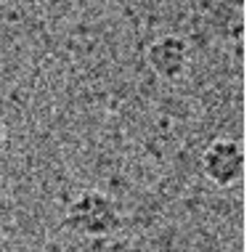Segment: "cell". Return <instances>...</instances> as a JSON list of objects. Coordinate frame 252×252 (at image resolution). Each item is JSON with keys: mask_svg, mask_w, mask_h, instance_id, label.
Here are the masks:
<instances>
[{"mask_svg": "<svg viewBox=\"0 0 252 252\" xmlns=\"http://www.w3.org/2000/svg\"><path fill=\"white\" fill-rule=\"evenodd\" d=\"M122 226L120 210L112 196L96 189H85L74 199L66 204L64 213V228L72 234L85 236V239H106V236L117 234Z\"/></svg>", "mask_w": 252, "mask_h": 252, "instance_id": "cell-1", "label": "cell"}, {"mask_svg": "<svg viewBox=\"0 0 252 252\" xmlns=\"http://www.w3.org/2000/svg\"><path fill=\"white\" fill-rule=\"evenodd\" d=\"M202 173L213 186L228 189L242 181L244 173V152L239 141L234 138H215L202 152Z\"/></svg>", "mask_w": 252, "mask_h": 252, "instance_id": "cell-2", "label": "cell"}, {"mask_svg": "<svg viewBox=\"0 0 252 252\" xmlns=\"http://www.w3.org/2000/svg\"><path fill=\"white\" fill-rule=\"evenodd\" d=\"M146 61L152 66V72L159 80H178L186 74L189 61H191V51H189V43L178 35H165L159 40H154L146 51Z\"/></svg>", "mask_w": 252, "mask_h": 252, "instance_id": "cell-3", "label": "cell"}, {"mask_svg": "<svg viewBox=\"0 0 252 252\" xmlns=\"http://www.w3.org/2000/svg\"><path fill=\"white\" fill-rule=\"evenodd\" d=\"M5 141H8V130H5V120H3V114H0V152L5 149Z\"/></svg>", "mask_w": 252, "mask_h": 252, "instance_id": "cell-4", "label": "cell"}]
</instances>
